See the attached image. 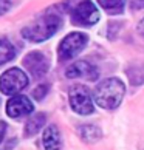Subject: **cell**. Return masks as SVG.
I'll use <instances>...</instances> for the list:
<instances>
[{
	"instance_id": "cell-1",
	"label": "cell",
	"mask_w": 144,
	"mask_h": 150,
	"mask_svg": "<svg viewBox=\"0 0 144 150\" xmlns=\"http://www.w3.org/2000/svg\"><path fill=\"white\" fill-rule=\"evenodd\" d=\"M62 25V17L59 13H45L34 23L25 26L22 30V36L30 42H43L54 36Z\"/></svg>"
},
{
	"instance_id": "cell-2",
	"label": "cell",
	"mask_w": 144,
	"mask_h": 150,
	"mask_svg": "<svg viewBox=\"0 0 144 150\" xmlns=\"http://www.w3.org/2000/svg\"><path fill=\"white\" fill-rule=\"evenodd\" d=\"M124 93L126 87L123 82L118 77H109V79H104L96 87L93 99L101 108L115 110L116 107H119V104L124 98Z\"/></svg>"
},
{
	"instance_id": "cell-3",
	"label": "cell",
	"mask_w": 144,
	"mask_h": 150,
	"mask_svg": "<svg viewBox=\"0 0 144 150\" xmlns=\"http://www.w3.org/2000/svg\"><path fill=\"white\" fill-rule=\"evenodd\" d=\"M88 43V36L85 33H70L67 34L62 40H60L57 47V57L60 62H68V60L74 59L82 50L87 47Z\"/></svg>"
},
{
	"instance_id": "cell-4",
	"label": "cell",
	"mask_w": 144,
	"mask_h": 150,
	"mask_svg": "<svg viewBox=\"0 0 144 150\" xmlns=\"http://www.w3.org/2000/svg\"><path fill=\"white\" fill-rule=\"evenodd\" d=\"M28 85V76L20 68H9L0 76V91L8 96L19 94Z\"/></svg>"
},
{
	"instance_id": "cell-5",
	"label": "cell",
	"mask_w": 144,
	"mask_h": 150,
	"mask_svg": "<svg viewBox=\"0 0 144 150\" xmlns=\"http://www.w3.org/2000/svg\"><path fill=\"white\" fill-rule=\"evenodd\" d=\"M99 20V11L92 0H82L71 11V23L76 26H93Z\"/></svg>"
},
{
	"instance_id": "cell-6",
	"label": "cell",
	"mask_w": 144,
	"mask_h": 150,
	"mask_svg": "<svg viewBox=\"0 0 144 150\" xmlns=\"http://www.w3.org/2000/svg\"><path fill=\"white\" fill-rule=\"evenodd\" d=\"M68 99H70L71 108L79 115H90V113H93V110H95L92 93L84 85L71 87L70 91H68Z\"/></svg>"
},
{
	"instance_id": "cell-7",
	"label": "cell",
	"mask_w": 144,
	"mask_h": 150,
	"mask_svg": "<svg viewBox=\"0 0 144 150\" xmlns=\"http://www.w3.org/2000/svg\"><path fill=\"white\" fill-rule=\"evenodd\" d=\"M34 105L26 96L22 94H14L6 102V115L13 119H20L23 116H28L33 113Z\"/></svg>"
},
{
	"instance_id": "cell-8",
	"label": "cell",
	"mask_w": 144,
	"mask_h": 150,
	"mask_svg": "<svg viewBox=\"0 0 144 150\" xmlns=\"http://www.w3.org/2000/svg\"><path fill=\"white\" fill-rule=\"evenodd\" d=\"M23 67L33 77H40L48 71L50 62L48 57L40 51H31L23 59Z\"/></svg>"
},
{
	"instance_id": "cell-9",
	"label": "cell",
	"mask_w": 144,
	"mask_h": 150,
	"mask_svg": "<svg viewBox=\"0 0 144 150\" xmlns=\"http://www.w3.org/2000/svg\"><path fill=\"white\" fill-rule=\"evenodd\" d=\"M65 76L70 77V79L81 77V79H87V81H95L98 79L99 71L88 60H77V62H73L71 65H68L67 71H65Z\"/></svg>"
},
{
	"instance_id": "cell-10",
	"label": "cell",
	"mask_w": 144,
	"mask_h": 150,
	"mask_svg": "<svg viewBox=\"0 0 144 150\" xmlns=\"http://www.w3.org/2000/svg\"><path fill=\"white\" fill-rule=\"evenodd\" d=\"M42 144L45 150H62V138L60 132L54 124L48 125L42 133Z\"/></svg>"
},
{
	"instance_id": "cell-11",
	"label": "cell",
	"mask_w": 144,
	"mask_h": 150,
	"mask_svg": "<svg viewBox=\"0 0 144 150\" xmlns=\"http://www.w3.org/2000/svg\"><path fill=\"white\" fill-rule=\"evenodd\" d=\"M45 121H47V116L43 115V113L33 115L31 118L28 119V122L25 124V135L26 136H34L36 133H39V132L42 130Z\"/></svg>"
},
{
	"instance_id": "cell-12",
	"label": "cell",
	"mask_w": 144,
	"mask_h": 150,
	"mask_svg": "<svg viewBox=\"0 0 144 150\" xmlns=\"http://www.w3.org/2000/svg\"><path fill=\"white\" fill-rule=\"evenodd\" d=\"M79 135H81V138H82L85 142H96V141L101 139L102 132H101V129H99V127H96V125L85 124V125H81V127H79Z\"/></svg>"
},
{
	"instance_id": "cell-13",
	"label": "cell",
	"mask_w": 144,
	"mask_h": 150,
	"mask_svg": "<svg viewBox=\"0 0 144 150\" xmlns=\"http://www.w3.org/2000/svg\"><path fill=\"white\" fill-rule=\"evenodd\" d=\"M14 56H16L14 45L8 39H0V65L9 62L11 59H14Z\"/></svg>"
},
{
	"instance_id": "cell-14",
	"label": "cell",
	"mask_w": 144,
	"mask_h": 150,
	"mask_svg": "<svg viewBox=\"0 0 144 150\" xmlns=\"http://www.w3.org/2000/svg\"><path fill=\"white\" fill-rule=\"evenodd\" d=\"M96 2L109 14H119L123 13V9L126 6V0H96Z\"/></svg>"
},
{
	"instance_id": "cell-15",
	"label": "cell",
	"mask_w": 144,
	"mask_h": 150,
	"mask_svg": "<svg viewBox=\"0 0 144 150\" xmlns=\"http://www.w3.org/2000/svg\"><path fill=\"white\" fill-rule=\"evenodd\" d=\"M48 93V85H37V88H34V91H33V98L37 99V101H42L43 98H45V94Z\"/></svg>"
},
{
	"instance_id": "cell-16",
	"label": "cell",
	"mask_w": 144,
	"mask_h": 150,
	"mask_svg": "<svg viewBox=\"0 0 144 150\" xmlns=\"http://www.w3.org/2000/svg\"><path fill=\"white\" fill-rule=\"evenodd\" d=\"M11 6V0H0V16L5 14Z\"/></svg>"
},
{
	"instance_id": "cell-17",
	"label": "cell",
	"mask_w": 144,
	"mask_h": 150,
	"mask_svg": "<svg viewBox=\"0 0 144 150\" xmlns=\"http://www.w3.org/2000/svg\"><path fill=\"white\" fill-rule=\"evenodd\" d=\"M130 6L133 9H144V0H130Z\"/></svg>"
},
{
	"instance_id": "cell-18",
	"label": "cell",
	"mask_w": 144,
	"mask_h": 150,
	"mask_svg": "<svg viewBox=\"0 0 144 150\" xmlns=\"http://www.w3.org/2000/svg\"><path fill=\"white\" fill-rule=\"evenodd\" d=\"M5 133H6V124L3 121H0V144H2L3 138H5Z\"/></svg>"
},
{
	"instance_id": "cell-19",
	"label": "cell",
	"mask_w": 144,
	"mask_h": 150,
	"mask_svg": "<svg viewBox=\"0 0 144 150\" xmlns=\"http://www.w3.org/2000/svg\"><path fill=\"white\" fill-rule=\"evenodd\" d=\"M138 33H140V34H143L144 36V19L140 22V25H138Z\"/></svg>"
}]
</instances>
